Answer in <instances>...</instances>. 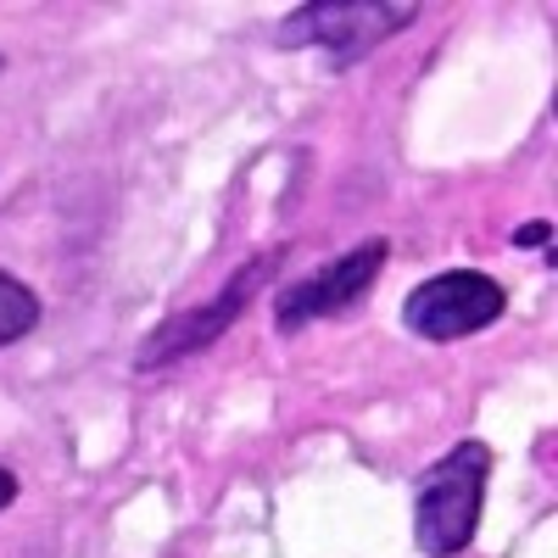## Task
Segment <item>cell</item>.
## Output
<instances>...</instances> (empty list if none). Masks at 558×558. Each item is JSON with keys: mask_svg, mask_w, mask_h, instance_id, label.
<instances>
[{"mask_svg": "<svg viewBox=\"0 0 558 558\" xmlns=\"http://www.w3.org/2000/svg\"><path fill=\"white\" fill-rule=\"evenodd\" d=\"M508 307V291L497 286L492 274L481 268H447L436 279H425V286H413L408 302H402V330L418 336V341H470L481 330H492V324L502 318Z\"/></svg>", "mask_w": 558, "mask_h": 558, "instance_id": "obj_4", "label": "cell"}, {"mask_svg": "<svg viewBox=\"0 0 558 558\" xmlns=\"http://www.w3.org/2000/svg\"><path fill=\"white\" fill-rule=\"evenodd\" d=\"M413 23H418L413 0H402V7L397 0H313L274 28V45L279 51H318L330 68H352L357 57L408 34Z\"/></svg>", "mask_w": 558, "mask_h": 558, "instance_id": "obj_2", "label": "cell"}, {"mask_svg": "<svg viewBox=\"0 0 558 558\" xmlns=\"http://www.w3.org/2000/svg\"><path fill=\"white\" fill-rule=\"evenodd\" d=\"M386 257H391V241L375 235V241L341 252L336 263H324L318 274L286 286V291L274 296V330H279V336H296V330H307L313 318H336V313L357 307V302L368 296V286L380 279Z\"/></svg>", "mask_w": 558, "mask_h": 558, "instance_id": "obj_5", "label": "cell"}, {"mask_svg": "<svg viewBox=\"0 0 558 558\" xmlns=\"http://www.w3.org/2000/svg\"><path fill=\"white\" fill-rule=\"evenodd\" d=\"M286 263V252H257L252 263H241L235 274L223 279V291H213L202 307H184V313H168L157 330L140 341V352H134V375H157V368H168V363H179V357H191V352H202V347H213L229 324H235L252 302H257V291L268 286V274Z\"/></svg>", "mask_w": 558, "mask_h": 558, "instance_id": "obj_3", "label": "cell"}, {"mask_svg": "<svg viewBox=\"0 0 558 558\" xmlns=\"http://www.w3.org/2000/svg\"><path fill=\"white\" fill-rule=\"evenodd\" d=\"M553 241V223L547 218H536V223H520L514 229V246H525V252H536V246H547Z\"/></svg>", "mask_w": 558, "mask_h": 558, "instance_id": "obj_7", "label": "cell"}, {"mask_svg": "<svg viewBox=\"0 0 558 558\" xmlns=\"http://www.w3.org/2000/svg\"><path fill=\"white\" fill-rule=\"evenodd\" d=\"M492 447L481 436L441 452L425 475L413 481V542L425 558H458L481 531V508L492 486Z\"/></svg>", "mask_w": 558, "mask_h": 558, "instance_id": "obj_1", "label": "cell"}, {"mask_svg": "<svg viewBox=\"0 0 558 558\" xmlns=\"http://www.w3.org/2000/svg\"><path fill=\"white\" fill-rule=\"evenodd\" d=\"M0 68H7V62H0Z\"/></svg>", "mask_w": 558, "mask_h": 558, "instance_id": "obj_9", "label": "cell"}, {"mask_svg": "<svg viewBox=\"0 0 558 558\" xmlns=\"http://www.w3.org/2000/svg\"><path fill=\"white\" fill-rule=\"evenodd\" d=\"M39 313H45V307H39V291H34V286H23L17 274L0 268V347H12V341L34 336Z\"/></svg>", "mask_w": 558, "mask_h": 558, "instance_id": "obj_6", "label": "cell"}, {"mask_svg": "<svg viewBox=\"0 0 558 558\" xmlns=\"http://www.w3.org/2000/svg\"><path fill=\"white\" fill-rule=\"evenodd\" d=\"M12 502H17V475L7 470V463H0V514H7Z\"/></svg>", "mask_w": 558, "mask_h": 558, "instance_id": "obj_8", "label": "cell"}]
</instances>
